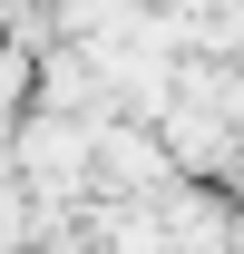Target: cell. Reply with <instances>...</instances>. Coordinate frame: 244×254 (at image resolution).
<instances>
[{
    "instance_id": "6da1fadb",
    "label": "cell",
    "mask_w": 244,
    "mask_h": 254,
    "mask_svg": "<svg viewBox=\"0 0 244 254\" xmlns=\"http://www.w3.org/2000/svg\"><path fill=\"white\" fill-rule=\"evenodd\" d=\"M10 98H20V59H0V118H10Z\"/></svg>"
}]
</instances>
